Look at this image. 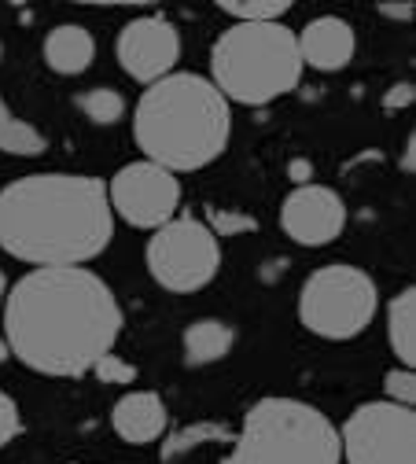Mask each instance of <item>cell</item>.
Instances as JSON below:
<instances>
[{"instance_id":"cell-1","label":"cell","mask_w":416,"mask_h":464,"mask_svg":"<svg viewBox=\"0 0 416 464\" xmlns=\"http://www.w3.org/2000/svg\"><path fill=\"white\" fill-rule=\"evenodd\" d=\"M118 295L89 266L30 269L5 295V346L26 369L78 380L122 335Z\"/></svg>"},{"instance_id":"cell-2","label":"cell","mask_w":416,"mask_h":464,"mask_svg":"<svg viewBox=\"0 0 416 464\" xmlns=\"http://www.w3.org/2000/svg\"><path fill=\"white\" fill-rule=\"evenodd\" d=\"M114 237L107 181L89 173H26L0 188V251L34 266H89Z\"/></svg>"},{"instance_id":"cell-3","label":"cell","mask_w":416,"mask_h":464,"mask_svg":"<svg viewBox=\"0 0 416 464\" xmlns=\"http://www.w3.org/2000/svg\"><path fill=\"white\" fill-rule=\"evenodd\" d=\"M232 133V103L210 78L173 71L148 85L133 107V140L148 162L169 173H192L218 162Z\"/></svg>"},{"instance_id":"cell-4","label":"cell","mask_w":416,"mask_h":464,"mask_svg":"<svg viewBox=\"0 0 416 464\" xmlns=\"http://www.w3.org/2000/svg\"><path fill=\"white\" fill-rule=\"evenodd\" d=\"M295 30L284 23H232L210 48V82L228 103L266 107L303 82Z\"/></svg>"},{"instance_id":"cell-5","label":"cell","mask_w":416,"mask_h":464,"mask_svg":"<svg viewBox=\"0 0 416 464\" xmlns=\"http://www.w3.org/2000/svg\"><path fill=\"white\" fill-rule=\"evenodd\" d=\"M221 464H343L339 428L310 401L269 394L244 413Z\"/></svg>"},{"instance_id":"cell-6","label":"cell","mask_w":416,"mask_h":464,"mask_svg":"<svg viewBox=\"0 0 416 464\" xmlns=\"http://www.w3.org/2000/svg\"><path fill=\"white\" fill-rule=\"evenodd\" d=\"M376 310H380L376 280L350 262H332L314 269L299 292L303 328L332 343H346L353 335H362L372 324Z\"/></svg>"},{"instance_id":"cell-7","label":"cell","mask_w":416,"mask_h":464,"mask_svg":"<svg viewBox=\"0 0 416 464\" xmlns=\"http://www.w3.org/2000/svg\"><path fill=\"white\" fill-rule=\"evenodd\" d=\"M144 262L159 287L173 295H192L214 284L221 269V244L207 221L192 214H177L173 221L151 232Z\"/></svg>"},{"instance_id":"cell-8","label":"cell","mask_w":416,"mask_h":464,"mask_svg":"<svg viewBox=\"0 0 416 464\" xmlns=\"http://www.w3.org/2000/svg\"><path fill=\"white\" fill-rule=\"evenodd\" d=\"M346 464H416V413L387 398L358 405L339 428Z\"/></svg>"},{"instance_id":"cell-9","label":"cell","mask_w":416,"mask_h":464,"mask_svg":"<svg viewBox=\"0 0 416 464\" xmlns=\"http://www.w3.org/2000/svg\"><path fill=\"white\" fill-rule=\"evenodd\" d=\"M111 214L133 228H162L181 210V178L148 159L130 162L107 181Z\"/></svg>"},{"instance_id":"cell-10","label":"cell","mask_w":416,"mask_h":464,"mask_svg":"<svg viewBox=\"0 0 416 464\" xmlns=\"http://www.w3.org/2000/svg\"><path fill=\"white\" fill-rule=\"evenodd\" d=\"M114 55L122 63V71L148 89L177 71V60H181V30L162 12H144L122 26V34L114 41Z\"/></svg>"},{"instance_id":"cell-11","label":"cell","mask_w":416,"mask_h":464,"mask_svg":"<svg viewBox=\"0 0 416 464\" xmlns=\"http://www.w3.org/2000/svg\"><path fill=\"white\" fill-rule=\"evenodd\" d=\"M280 228L299 247H328L346 228V203L328 185H295L280 203Z\"/></svg>"},{"instance_id":"cell-12","label":"cell","mask_w":416,"mask_h":464,"mask_svg":"<svg viewBox=\"0 0 416 464\" xmlns=\"http://www.w3.org/2000/svg\"><path fill=\"white\" fill-rule=\"evenodd\" d=\"M299 55H303V67L321 71V74H335L343 67H350L353 52H358V34L343 15H317L310 19L299 34Z\"/></svg>"},{"instance_id":"cell-13","label":"cell","mask_w":416,"mask_h":464,"mask_svg":"<svg viewBox=\"0 0 416 464\" xmlns=\"http://www.w3.org/2000/svg\"><path fill=\"white\" fill-rule=\"evenodd\" d=\"M111 428L114 435L130 442V446H148L159 442L169 428V413H166V401L155 391H130L114 401L111 410Z\"/></svg>"},{"instance_id":"cell-14","label":"cell","mask_w":416,"mask_h":464,"mask_svg":"<svg viewBox=\"0 0 416 464\" xmlns=\"http://www.w3.org/2000/svg\"><path fill=\"white\" fill-rule=\"evenodd\" d=\"M92 60H96V37L82 23H59L48 30V37H44L48 71L63 74V78H78L92 67Z\"/></svg>"},{"instance_id":"cell-15","label":"cell","mask_w":416,"mask_h":464,"mask_svg":"<svg viewBox=\"0 0 416 464\" xmlns=\"http://www.w3.org/2000/svg\"><path fill=\"white\" fill-rule=\"evenodd\" d=\"M236 346V328L221 317H199L185 328L181 335V351H185V365L189 369H203L214 362H225Z\"/></svg>"},{"instance_id":"cell-16","label":"cell","mask_w":416,"mask_h":464,"mask_svg":"<svg viewBox=\"0 0 416 464\" xmlns=\"http://www.w3.org/2000/svg\"><path fill=\"white\" fill-rule=\"evenodd\" d=\"M387 339L398 365L416 369V287H401L387 303Z\"/></svg>"},{"instance_id":"cell-17","label":"cell","mask_w":416,"mask_h":464,"mask_svg":"<svg viewBox=\"0 0 416 464\" xmlns=\"http://www.w3.org/2000/svg\"><path fill=\"white\" fill-rule=\"evenodd\" d=\"M48 151V140L44 133L19 119V114L8 107V100L0 96V155H15V159H37Z\"/></svg>"},{"instance_id":"cell-18","label":"cell","mask_w":416,"mask_h":464,"mask_svg":"<svg viewBox=\"0 0 416 464\" xmlns=\"http://www.w3.org/2000/svg\"><path fill=\"white\" fill-rule=\"evenodd\" d=\"M74 103H78V111L85 114V119L96 122V126H114V122L126 119V96L118 92V89H107V85H96L89 92H78Z\"/></svg>"},{"instance_id":"cell-19","label":"cell","mask_w":416,"mask_h":464,"mask_svg":"<svg viewBox=\"0 0 416 464\" xmlns=\"http://www.w3.org/2000/svg\"><path fill=\"white\" fill-rule=\"evenodd\" d=\"M232 442V431H225L221 424H189L181 431H173L162 446V460H173V457H185L189 450H196L199 442Z\"/></svg>"},{"instance_id":"cell-20","label":"cell","mask_w":416,"mask_h":464,"mask_svg":"<svg viewBox=\"0 0 416 464\" xmlns=\"http://www.w3.org/2000/svg\"><path fill=\"white\" fill-rule=\"evenodd\" d=\"M218 12H225L232 23H280L287 12H291V5L287 0H221L218 5Z\"/></svg>"},{"instance_id":"cell-21","label":"cell","mask_w":416,"mask_h":464,"mask_svg":"<svg viewBox=\"0 0 416 464\" xmlns=\"http://www.w3.org/2000/svg\"><path fill=\"white\" fill-rule=\"evenodd\" d=\"M383 394H387V401L412 410V405H416V372L412 369H401V365L391 369L383 376Z\"/></svg>"},{"instance_id":"cell-22","label":"cell","mask_w":416,"mask_h":464,"mask_svg":"<svg viewBox=\"0 0 416 464\" xmlns=\"http://www.w3.org/2000/svg\"><path fill=\"white\" fill-rule=\"evenodd\" d=\"M92 376H96L100 383H133V380H137V369L111 351V354H103V358L92 365Z\"/></svg>"},{"instance_id":"cell-23","label":"cell","mask_w":416,"mask_h":464,"mask_svg":"<svg viewBox=\"0 0 416 464\" xmlns=\"http://www.w3.org/2000/svg\"><path fill=\"white\" fill-rule=\"evenodd\" d=\"M23 435V413L8 391H0V450Z\"/></svg>"},{"instance_id":"cell-24","label":"cell","mask_w":416,"mask_h":464,"mask_svg":"<svg viewBox=\"0 0 416 464\" xmlns=\"http://www.w3.org/2000/svg\"><path fill=\"white\" fill-rule=\"evenodd\" d=\"M412 96H416V89H412L409 82H398V85L383 96V107H387V111H401V107H409V103H412Z\"/></svg>"},{"instance_id":"cell-25","label":"cell","mask_w":416,"mask_h":464,"mask_svg":"<svg viewBox=\"0 0 416 464\" xmlns=\"http://www.w3.org/2000/svg\"><path fill=\"white\" fill-rule=\"evenodd\" d=\"M214 221H218V228H236V232H251L255 228L251 218H232V214H214ZM218 228H214V237H218Z\"/></svg>"},{"instance_id":"cell-26","label":"cell","mask_w":416,"mask_h":464,"mask_svg":"<svg viewBox=\"0 0 416 464\" xmlns=\"http://www.w3.org/2000/svg\"><path fill=\"white\" fill-rule=\"evenodd\" d=\"M376 12H380L383 19H398V23H412V15H416L412 5H380Z\"/></svg>"},{"instance_id":"cell-27","label":"cell","mask_w":416,"mask_h":464,"mask_svg":"<svg viewBox=\"0 0 416 464\" xmlns=\"http://www.w3.org/2000/svg\"><path fill=\"white\" fill-rule=\"evenodd\" d=\"M5 295H8V276H5V269H0V306H5Z\"/></svg>"},{"instance_id":"cell-28","label":"cell","mask_w":416,"mask_h":464,"mask_svg":"<svg viewBox=\"0 0 416 464\" xmlns=\"http://www.w3.org/2000/svg\"><path fill=\"white\" fill-rule=\"evenodd\" d=\"M0 60H5V44H0Z\"/></svg>"}]
</instances>
